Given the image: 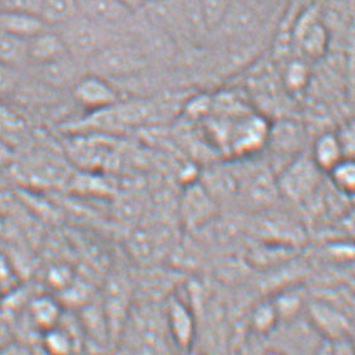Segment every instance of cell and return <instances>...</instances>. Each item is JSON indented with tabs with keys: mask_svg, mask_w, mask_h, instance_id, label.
<instances>
[{
	"mask_svg": "<svg viewBox=\"0 0 355 355\" xmlns=\"http://www.w3.org/2000/svg\"><path fill=\"white\" fill-rule=\"evenodd\" d=\"M150 60L128 34H122L107 43L87 60L88 73L103 78H125L142 72Z\"/></svg>",
	"mask_w": 355,
	"mask_h": 355,
	"instance_id": "6da1fadb",
	"label": "cell"
},
{
	"mask_svg": "<svg viewBox=\"0 0 355 355\" xmlns=\"http://www.w3.org/2000/svg\"><path fill=\"white\" fill-rule=\"evenodd\" d=\"M54 29H57L64 42L67 52L85 67L93 54L119 35L94 23L80 12Z\"/></svg>",
	"mask_w": 355,
	"mask_h": 355,
	"instance_id": "7a4b0ae2",
	"label": "cell"
},
{
	"mask_svg": "<svg viewBox=\"0 0 355 355\" xmlns=\"http://www.w3.org/2000/svg\"><path fill=\"white\" fill-rule=\"evenodd\" d=\"M72 89L76 102L91 111H102L119 102V93L108 79L93 73L83 74Z\"/></svg>",
	"mask_w": 355,
	"mask_h": 355,
	"instance_id": "3957f363",
	"label": "cell"
},
{
	"mask_svg": "<svg viewBox=\"0 0 355 355\" xmlns=\"http://www.w3.org/2000/svg\"><path fill=\"white\" fill-rule=\"evenodd\" d=\"M269 125L260 116L245 114L226 131V141L239 155L257 151L269 139Z\"/></svg>",
	"mask_w": 355,
	"mask_h": 355,
	"instance_id": "277c9868",
	"label": "cell"
},
{
	"mask_svg": "<svg viewBox=\"0 0 355 355\" xmlns=\"http://www.w3.org/2000/svg\"><path fill=\"white\" fill-rule=\"evenodd\" d=\"M293 38L310 58L322 57L328 46V32L319 18L318 9L310 7L296 20L293 28Z\"/></svg>",
	"mask_w": 355,
	"mask_h": 355,
	"instance_id": "5b68a950",
	"label": "cell"
},
{
	"mask_svg": "<svg viewBox=\"0 0 355 355\" xmlns=\"http://www.w3.org/2000/svg\"><path fill=\"white\" fill-rule=\"evenodd\" d=\"M79 12L114 34H125L135 14L119 0H87Z\"/></svg>",
	"mask_w": 355,
	"mask_h": 355,
	"instance_id": "8992f818",
	"label": "cell"
},
{
	"mask_svg": "<svg viewBox=\"0 0 355 355\" xmlns=\"http://www.w3.org/2000/svg\"><path fill=\"white\" fill-rule=\"evenodd\" d=\"M319 167L313 158H296L293 164L283 172L282 189L293 200H303L318 184Z\"/></svg>",
	"mask_w": 355,
	"mask_h": 355,
	"instance_id": "52a82bcc",
	"label": "cell"
},
{
	"mask_svg": "<svg viewBox=\"0 0 355 355\" xmlns=\"http://www.w3.org/2000/svg\"><path fill=\"white\" fill-rule=\"evenodd\" d=\"M68 54L64 42L54 28H48L28 40V58L31 66L43 64Z\"/></svg>",
	"mask_w": 355,
	"mask_h": 355,
	"instance_id": "ba28073f",
	"label": "cell"
},
{
	"mask_svg": "<svg viewBox=\"0 0 355 355\" xmlns=\"http://www.w3.org/2000/svg\"><path fill=\"white\" fill-rule=\"evenodd\" d=\"M46 26L43 19L34 14L0 12V29L14 34L24 40H31L34 35L46 31Z\"/></svg>",
	"mask_w": 355,
	"mask_h": 355,
	"instance_id": "9c48e42d",
	"label": "cell"
},
{
	"mask_svg": "<svg viewBox=\"0 0 355 355\" xmlns=\"http://www.w3.org/2000/svg\"><path fill=\"white\" fill-rule=\"evenodd\" d=\"M167 322L178 347L189 348L193 338V320L184 304L172 299L167 310Z\"/></svg>",
	"mask_w": 355,
	"mask_h": 355,
	"instance_id": "30bf717a",
	"label": "cell"
},
{
	"mask_svg": "<svg viewBox=\"0 0 355 355\" xmlns=\"http://www.w3.org/2000/svg\"><path fill=\"white\" fill-rule=\"evenodd\" d=\"M344 157L342 145L334 133H324L316 139L311 158L319 170L329 172Z\"/></svg>",
	"mask_w": 355,
	"mask_h": 355,
	"instance_id": "8fae6325",
	"label": "cell"
},
{
	"mask_svg": "<svg viewBox=\"0 0 355 355\" xmlns=\"http://www.w3.org/2000/svg\"><path fill=\"white\" fill-rule=\"evenodd\" d=\"M0 62L18 69L28 66V40L0 29Z\"/></svg>",
	"mask_w": 355,
	"mask_h": 355,
	"instance_id": "7c38bea8",
	"label": "cell"
},
{
	"mask_svg": "<svg viewBox=\"0 0 355 355\" xmlns=\"http://www.w3.org/2000/svg\"><path fill=\"white\" fill-rule=\"evenodd\" d=\"M79 13L76 0H42L40 17L51 28L64 24Z\"/></svg>",
	"mask_w": 355,
	"mask_h": 355,
	"instance_id": "4fadbf2b",
	"label": "cell"
},
{
	"mask_svg": "<svg viewBox=\"0 0 355 355\" xmlns=\"http://www.w3.org/2000/svg\"><path fill=\"white\" fill-rule=\"evenodd\" d=\"M31 316L33 322L43 328L51 329L60 322V308L58 303L49 296H40L31 304Z\"/></svg>",
	"mask_w": 355,
	"mask_h": 355,
	"instance_id": "5bb4252c",
	"label": "cell"
},
{
	"mask_svg": "<svg viewBox=\"0 0 355 355\" xmlns=\"http://www.w3.org/2000/svg\"><path fill=\"white\" fill-rule=\"evenodd\" d=\"M234 0H198L209 33L217 31Z\"/></svg>",
	"mask_w": 355,
	"mask_h": 355,
	"instance_id": "9a60e30c",
	"label": "cell"
},
{
	"mask_svg": "<svg viewBox=\"0 0 355 355\" xmlns=\"http://www.w3.org/2000/svg\"><path fill=\"white\" fill-rule=\"evenodd\" d=\"M329 172L338 189L345 193H352L354 191L355 168L352 158H343Z\"/></svg>",
	"mask_w": 355,
	"mask_h": 355,
	"instance_id": "2e32d148",
	"label": "cell"
},
{
	"mask_svg": "<svg viewBox=\"0 0 355 355\" xmlns=\"http://www.w3.org/2000/svg\"><path fill=\"white\" fill-rule=\"evenodd\" d=\"M309 79V68L305 60H294L290 62L284 72V82L289 91H302Z\"/></svg>",
	"mask_w": 355,
	"mask_h": 355,
	"instance_id": "e0dca14e",
	"label": "cell"
},
{
	"mask_svg": "<svg viewBox=\"0 0 355 355\" xmlns=\"http://www.w3.org/2000/svg\"><path fill=\"white\" fill-rule=\"evenodd\" d=\"M44 347L52 354H66L73 347L72 339L64 330L51 328L46 330L44 336Z\"/></svg>",
	"mask_w": 355,
	"mask_h": 355,
	"instance_id": "ac0fdd59",
	"label": "cell"
},
{
	"mask_svg": "<svg viewBox=\"0 0 355 355\" xmlns=\"http://www.w3.org/2000/svg\"><path fill=\"white\" fill-rule=\"evenodd\" d=\"M204 195V192L201 191L193 190L189 193V198H186V202H184L186 216L193 223L206 216L210 210L209 200Z\"/></svg>",
	"mask_w": 355,
	"mask_h": 355,
	"instance_id": "d6986e66",
	"label": "cell"
},
{
	"mask_svg": "<svg viewBox=\"0 0 355 355\" xmlns=\"http://www.w3.org/2000/svg\"><path fill=\"white\" fill-rule=\"evenodd\" d=\"M269 180V176L266 173H257V178H252L250 191H249V195L252 198V201H255L257 204H263L269 201L272 193V187Z\"/></svg>",
	"mask_w": 355,
	"mask_h": 355,
	"instance_id": "ffe728a7",
	"label": "cell"
},
{
	"mask_svg": "<svg viewBox=\"0 0 355 355\" xmlns=\"http://www.w3.org/2000/svg\"><path fill=\"white\" fill-rule=\"evenodd\" d=\"M274 139L275 145L283 151L289 148L295 150L299 144V130L294 125L284 123L274 132Z\"/></svg>",
	"mask_w": 355,
	"mask_h": 355,
	"instance_id": "44dd1931",
	"label": "cell"
},
{
	"mask_svg": "<svg viewBox=\"0 0 355 355\" xmlns=\"http://www.w3.org/2000/svg\"><path fill=\"white\" fill-rule=\"evenodd\" d=\"M18 68L8 66L0 62V96H9L19 87Z\"/></svg>",
	"mask_w": 355,
	"mask_h": 355,
	"instance_id": "7402d4cb",
	"label": "cell"
},
{
	"mask_svg": "<svg viewBox=\"0 0 355 355\" xmlns=\"http://www.w3.org/2000/svg\"><path fill=\"white\" fill-rule=\"evenodd\" d=\"M42 0H0V12L34 14L40 17Z\"/></svg>",
	"mask_w": 355,
	"mask_h": 355,
	"instance_id": "603a6c76",
	"label": "cell"
},
{
	"mask_svg": "<svg viewBox=\"0 0 355 355\" xmlns=\"http://www.w3.org/2000/svg\"><path fill=\"white\" fill-rule=\"evenodd\" d=\"M275 314H277V310L274 306H270V305L260 306L254 314V325L261 331L269 330L275 322Z\"/></svg>",
	"mask_w": 355,
	"mask_h": 355,
	"instance_id": "cb8c5ba5",
	"label": "cell"
},
{
	"mask_svg": "<svg viewBox=\"0 0 355 355\" xmlns=\"http://www.w3.org/2000/svg\"><path fill=\"white\" fill-rule=\"evenodd\" d=\"M211 101L206 97H198L191 102L190 105L187 107V112L191 117L198 119L204 116V113L209 112L211 108Z\"/></svg>",
	"mask_w": 355,
	"mask_h": 355,
	"instance_id": "d4e9b609",
	"label": "cell"
},
{
	"mask_svg": "<svg viewBox=\"0 0 355 355\" xmlns=\"http://www.w3.org/2000/svg\"><path fill=\"white\" fill-rule=\"evenodd\" d=\"M128 10H131L132 13H137L139 12L147 0H119Z\"/></svg>",
	"mask_w": 355,
	"mask_h": 355,
	"instance_id": "484cf974",
	"label": "cell"
},
{
	"mask_svg": "<svg viewBox=\"0 0 355 355\" xmlns=\"http://www.w3.org/2000/svg\"><path fill=\"white\" fill-rule=\"evenodd\" d=\"M77 1V4H78L79 9H80V7L86 3L87 0H76Z\"/></svg>",
	"mask_w": 355,
	"mask_h": 355,
	"instance_id": "4316f807",
	"label": "cell"
},
{
	"mask_svg": "<svg viewBox=\"0 0 355 355\" xmlns=\"http://www.w3.org/2000/svg\"><path fill=\"white\" fill-rule=\"evenodd\" d=\"M0 229H1V223H0Z\"/></svg>",
	"mask_w": 355,
	"mask_h": 355,
	"instance_id": "83f0119b",
	"label": "cell"
}]
</instances>
